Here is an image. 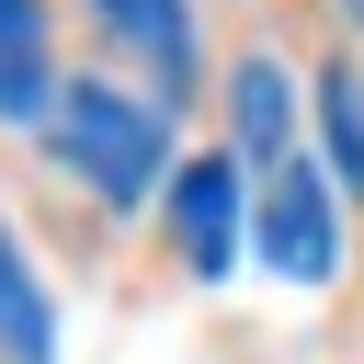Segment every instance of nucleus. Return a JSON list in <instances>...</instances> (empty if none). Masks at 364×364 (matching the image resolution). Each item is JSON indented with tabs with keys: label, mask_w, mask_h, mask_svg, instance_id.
<instances>
[{
	"label": "nucleus",
	"mask_w": 364,
	"mask_h": 364,
	"mask_svg": "<svg viewBox=\"0 0 364 364\" xmlns=\"http://www.w3.org/2000/svg\"><path fill=\"white\" fill-rule=\"evenodd\" d=\"M216 102H228V159H239L250 182H262L273 159H296V114H307V80H296L273 46H250V57L228 68V91H216Z\"/></svg>",
	"instance_id": "obj_4"
},
{
	"label": "nucleus",
	"mask_w": 364,
	"mask_h": 364,
	"mask_svg": "<svg viewBox=\"0 0 364 364\" xmlns=\"http://www.w3.org/2000/svg\"><path fill=\"white\" fill-rule=\"evenodd\" d=\"M34 148H46V171H57V182H80L102 216L159 205V193H171V171H182L171 102H159V91H136V80H102V68H68V91H57V114L34 125Z\"/></svg>",
	"instance_id": "obj_1"
},
{
	"label": "nucleus",
	"mask_w": 364,
	"mask_h": 364,
	"mask_svg": "<svg viewBox=\"0 0 364 364\" xmlns=\"http://www.w3.org/2000/svg\"><path fill=\"white\" fill-rule=\"evenodd\" d=\"M159 239H171V262L193 284H228L250 262V171L228 148H193L171 171V193H159Z\"/></svg>",
	"instance_id": "obj_3"
},
{
	"label": "nucleus",
	"mask_w": 364,
	"mask_h": 364,
	"mask_svg": "<svg viewBox=\"0 0 364 364\" xmlns=\"http://www.w3.org/2000/svg\"><path fill=\"white\" fill-rule=\"evenodd\" d=\"M57 91H68V68H57V23H46V0H0V125H46L57 114Z\"/></svg>",
	"instance_id": "obj_6"
},
{
	"label": "nucleus",
	"mask_w": 364,
	"mask_h": 364,
	"mask_svg": "<svg viewBox=\"0 0 364 364\" xmlns=\"http://www.w3.org/2000/svg\"><path fill=\"white\" fill-rule=\"evenodd\" d=\"M0 364H68V330H57V296H46L34 250L11 239V216H0Z\"/></svg>",
	"instance_id": "obj_7"
},
{
	"label": "nucleus",
	"mask_w": 364,
	"mask_h": 364,
	"mask_svg": "<svg viewBox=\"0 0 364 364\" xmlns=\"http://www.w3.org/2000/svg\"><path fill=\"white\" fill-rule=\"evenodd\" d=\"M307 125H318V171L341 182V205H364V68L353 57L307 80Z\"/></svg>",
	"instance_id": "obj_8"
},
{
	"label": "nucleus",
	"mask_w": 364,
	"mask_h": 364,
	"mask_svg": "<svg viewBox=\"0 0 364 364\" xmlns=\"http://www.w3.org/2000/svg\"><path fill=\"white\" fill-rule=\"evenodd\" d=\"M80 11H91V23L159 80V102L182 114V91L205 80V23H193V0H80Z\"/></svg>",
	"instance_id": "obj_5"
},
{
	"label": "nucleus",
	"mask_w": 364,
	"mask_h": 364,
	"mask_svg": "<svg viewBox=\"0 0 364 364\" xmlns=\"http://www.w3.org/2000/svg\"><path fill=\"white\" fill-rule=\"evenodd\" d=\"M341 23H353V46H364V0H341Z\"/></svg>",
	"instance_id": "obj_9"
},
{
	"label": "nucleus",
	"mask_w": 364,
	"mask_h": 364,
	"mask_svg": "<svg viewBox=\"0 0 364 364\" xmlns=\"http://www.w3.org/2000/svg\"><path fill=\"white\" fill-rule=\"evenodd\" d=\"M341 239H353V205H341V182L296 148V159H273L262 182H250V262L273 273V284H330L341 273Z\"/></svg>",
	"instance_id": "obj_2"
}]
</instances>
